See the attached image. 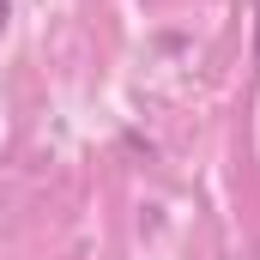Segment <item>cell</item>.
<instances>
[{"instance_id": "cell-1", "label": "cell", "mask_w": 260, "mask_h": 260, "mask_svg": "<svg viewBox=\"0 0 260 260\" xmlns=\"http://www.w3.org/2000/svg\"><path fill=\"white\" fill-rule=\"evenodd\" d=\"M0 30H6V0H0Z\"/></svg>"}, {"instance_id": "cell-2", "label": "cell", "mask_w": 260, "mask_h": 260, "mask_svg": "<svg viewBox=\"0 0 260 260\" xmlns=\"http://www.w3.org/2000/svg\"><path fill=\"white\" fill-rule=\"evenodd\" d=\"M254 55H260V24H254Z\"/></svg>"}]
</instances>
